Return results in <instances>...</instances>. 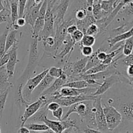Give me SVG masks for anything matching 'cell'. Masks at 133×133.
<instances>
[{
  "mask_svg": "<svg viewBox=\"0 0 133 133\" xmlns=\"http://www.w3.org/2000/svg\"><path fill=\"white\" fill-rule=\"evenodd\" d=\"M81 52L85 57H89L94 53V50L92 47L81 46Z\"/></svg>",
  "mask_w": 133,
  "mask_h": 133,
  "instance_id": "43",
  "label": "cell"
},
{
  "mask_svg": "<svg viewBox=\"0 0 133 133\" xmlns=\"http://www.w3.org/2000/svg\"><path fill=\"white\" fill-rule=\"evenodd\" d=\"M109 131H112L119 126L122 120V116L114 107L105 105L103 107Z\"/></svg>",
  "mask_w": 133,
  "mask_h": 133,
  "instance_id": "6",
  "label": "cell"
},
{
  "mask_svg": "<svg viewBox=\"0 0 133 133\" xmlns=\"http://www.w3.org/2000/svg\"><path fill=\"white\" fill-rule=\"evenodd\" d=\"M43 44L44 45V48L49 47V48H51L54 46L55 45V39L54 37L49 36V37L46 38L45 40H43Z\"/></svg>",
  "mask_w": 133,
  "mask_h": 133,
  "instance_id": "45",
  "label": "cell"
},
{
  "mask_svg": "<svg viewBox=\"0 0 133 133\" xmlns=\"http://www.w3.org/2000/svg\"><path fill=\"white\" fill-rule=\"evenodd\" d=\"M55 1H48V7L44 20V26L42 31L38 35V41H43L46 38L52 36L54 37L55 31L54 27V16L53 7Z\"/></svg>",
  "mask_w": 133,
  "mask_h": 133,
  "instance_id": "3",
  "label": "cell"
},
{
  "mask_svg": "<svg viewBox=\"0 0 133 133\" xmlns=\"http://www.w3.org/2000/svg\"><path fill=\"white\" fill-rule=\"evenodd\" d=\"M48 104V97L45 96H40V97L36 101L31 103L25 107L24 113L21 117L20 127H23L25 123L27 122L29 118L34 115L42 106Z\"/></svg>",
  "mask_w": 133,
  "mask_h": 133,
  "instance_id": "9",
  "label": "cell"
},
{
  "mask_svg": "<svg viewBox=\"0 0 133 133\" xmlns=\"http://www.w3.org/2000/svg\"><path fill=\"white\" fill-rule=\"evenodd\" d=\"M53 116L57 118L58 121H61L62 118V114H63V109L62 107H60L55 111L52 112Z\"/></svg>",
  "mask_w": 133,
  "mask_h": 133,
  "instance_id": "46",
  "label": "cell"
},
{
  "mask_svg": "<svg viewBox=\"0 0 133 133\" xmlns=\"http://www.w3.org/2000/svg\"><path fill=\"white\" fill-rule=\"evenodd\" d=\"M127 80H128V82L129 83L130 85L132 87V90H133V77L132 78H127Z\"/></svg>",
  "mask_w": 133,
  "mask_h": 133,
  "instance_id": "58",
  "label": "cell"
},
{
  "mask_svg": "<svg viewBox=\"0 0 133 133\" xmlns=\"http://www.w3.org/2000/svg\"><path fill=\"white\" fill-rule=\"evenodd\" d=\"M107 53H105L104 51H101V49H98V53L97 54V58L99 61L101 62H102L103 61H105L107 58Z\"/></svg>",
  "mask_w": 133,
  "mask_h": 133,
  "instance_id": "50",
  "label": "cell"
},
{
  "mask_svg": "<svg viewBox=\"0 0 133 133\" xmlns=\"http://www.w3.org/2000/svg\"><path fill=\"white\" fill-rule=\"evenodd\" d=\"M122 62L123 64L127 66H129V65H133V54H131L130 55L123 58Z\"/></svg>",
  "mask_w": 133,
  "mask_h": 133,
  "instance_id": "47",
  "label": "cell"
},
{
  "mask_svg": "<svg viewBox=\"0 0 133 133\" xmlns=\"http://www.w3.org/2000/svg\"><path fill=\"white\" fill-rule=\"evenodd\" d=\"M64 74V71L61 68L51 67L49 69V71H48V74L55 79L61 78Z\"/></svg>",
  "mask_w": 133,
  "mask_h": 133,
  "instance_id": "36",
  "label": "cell"
},
{
  "mask_svg": "<svg viewBox=\"0 0 133 133\" xmlns=\"http://www.w3.org/2000/svg\"><path fill=\"white\" fill-rule=\"evenodd\" d=\"M70 3V1L68 0L55 1L53 7L55 29L64 22V16L68 9Z\"/></svg>",
  "mask_w": 133,
  "mask_h": 133,
  "instance_id": "11",
  "label": "cell"
},
{
  "mask_svg": "<svg viewBox=\"0 0 133 133\" xmlns=\"http://www.w3.org/2000/svg\"><path fill=\"white\" fill-rule=\"evenodd\" d=\"M120 1H101V7L108 16L112 12Z\"/></svg>",
  "mask_w": 133,
  "mask_h": 133,
  "instance_id": "27",
  "label": "cell"
},
{
  "mask_svg": "<svg viewBox=\"0 0 133 133\" xmlns=\"http://www.w3.org/2000/svg\"><path fill=\"white\" fill-rule=\"evenodd\" d=\"M44 123L54 133H62L65 130L72 128L75 129L77 131L79 130V127L77 125L76 120L67 119L64 121H55L50 120L47 117L44 120Z\"/></svg>",
  "mask_w": 133,
  "mask_h": 133,
  "instance_id": "7",
  "label": "cell"
},
{
  "mask_svg": "<svg viewBox=\"0 0 133 133\" xmlns=\"http://www.w3.org/2000/svg\"><path fill=\"white\" fill-rule=\"evenodd\" d=\"M71 39L75 42V43L78 42H81V40H82V38L84 36V33L82 32L80 30L77 29L74 34H72L71 35H70Z\"/></svg>",
  "mask_w": 133,
  "mask_h": 133,
  "instance_id": "44",
  "label": "cell"
},
{
  "mask_svg": "<svg viewBox=\"0 0 133 133\" xmlns=\"http://www.w3.org/2000/svg\"><path fill=\"white\" fill-rule=\"evenodd\" d=\"M17 31L10 30L8 33L6 39V45H5V53L9 51V49L13 46L14 44L18 41L16 38Z\"/></svg>",
  "mask_w": 133,
  "mask_h": 133,
  "instance_id": "26",
  "label": "cell"
},
{
  "mask_svg": "<svg viewBox=\"0 0 133 133\" xmlns=\"http://www.w3.org/2000/svg\"><path fill=\"white\" fill-rule=\"evenodd\" d=\"M38 40L32 39L30 44L29 55L27 67L22 74V76L18 79V84H23L24 82H27L31 78L32 74L36 72V68L38 64L39 54L38 51Z\"/></svg>",
  "mask_w": 133,
  "mask_h": 133,
  "instance_id": "2",
  "label": "cell"
},
{
  "mask_svg": "<svg viewBox=\"0 0 133 133\" xmlns=\"http://www.w3.org/2000/svg\"><path fill=\"white\" fill-rule=\"evenodd\" d=\"M123 12L127 16L133 14V0H129L128 3L123 7Z\"/></svg>",
  "mask_w": 133,
  "mask_h": 133,
  "instance_id": "40",
  "label": "cell"
},
{
  "mask_svg": "<svg viewBox=\"0 0 133 133\" xmlns=\"http://www.w3.org/2000/svg\"><path fill=\"white\" fill-rule=\"evenodd\" d=\"M9 29L6 27V30L0 35V60L2 58L5 54V45H6V39L8 33L9 32Z\"/></svg>",
  "mask_w": 133,
  "mask_h": 133,
  "instance_id": "32",
  "label": "cell"
},
{
  "mask_svg": "<svg viewBox=\"0 0 133 133\" xmlns=\"http://www.w3.org/2000/svg\"><path fill=\"white\" fill-rule=\"evenodd\" d=\"M78 29L77 27L75 24L71 25L69 26L67 28V34L69 35H71L72 34H74L77 30Z\"/></svg>",
  "mask_w": 133,
  "mask_h": 133,
  "instance_id": "51",
  "label": "cell"
},
{
  "mask_svg": "<svg viewBox=\"0 0 133 133\" xmlns=\"http://www.w3.org/2000/svg\"><path fill=\"white\" fill-rule=\"evenodd\" d=\"M63 44H64V49L59 53V54H57L55 55L54 58H59L61 59H63L66 56L68 55V57L70 58V55H71V53L74 49V46H75L76 43L71 39L70 35H68L66 37L65 40H64Z\"/></svg>",
  "mask_w": 133,
  "mask_h": 133,
  "instance_id": "18",
  "label": "cell"
},
{
  "mask_svg": "<svg viewBox=\"0 0 133 133\" xmlns=\"http://www.w3.org/2000/svg\"><path fill=\"white\" fill-rule=\"evenodd\" d=\"M97 88H88L83 89H75V88H68V87H62L59 90L61 97H72V96H78L81 95H87L88 94H92V95L97 90Z\"/></svg>",
  "mask_w": 133,
  "mask_h": 133,
  "instance_id": "16",
  "label": "cell"
},
{
  "mask_svg": "<svg viewBox=\"0 0 133 133\" xmlns=\"http://www.w3.org/2000/svg\"><path fill=\"white\" fill-rule=\"evenodd\" d=\"M9 4H10V22L12 25H13L15 24L16 22L18 19V1L10 0L9 1Z\"/></svg>",
  "mask_w": 133,
  "mask_h": 133,
  "instance_id": "25",
  "label": "cell"
},
{
  "mask_svg": "<svg viewBox=\"0 0 133 133\" xmlns=\"http://www.w3.org/2000/svg\"><path fill=\"white\" fill-rule=\"evenodd\" d=\"M109 66V65H105V64H103L101 63L99 65H97V66L90 69L89 70H88V71H86L85 73H84L83 75H92V74H97V73L101 72V71H105V70H106L108 68Z\"/></svg>",
  "mask_w": 133,
  "mask_h": 133,
  "instance_id": "34",
  "label": "cell"
},
{
  "mask_svg": "<svg viewBox=\"0 0 133 133\" xmlns=\"http://www.w3.org/2000/svg\"><path fill=\"white\" fill-rule=\"evenodd\" d=\"M47 105L48 104L42 106L41 108L32 116L29 118L27 121H29V123H40V122L44 123V120L45 119V118L48 117V111H49L48 110Z\"/></svg>",
  "mask_w": 133,
  "mask_h": 133,
  "instance_id": "19",
  "label": "cell"
},
{
  "mask_svg": "<svg viewBox=\"0 0 133 133\" xmlns=\"http://www.w3.org/2000/svg\"><path fill=\"white\" fill-rule=\"evenodd\" d=\"M9 57H10V53L8 51L7 53H6L4 55L2 58L0 60V67H1L3 66H5L6 64V63H7L9 60Z\"/></svg>",
  "mask_w": 133,
  "mask_h": 133,
  "instance_id": "49",
  "label": "cell"
},
{
  "mask_svg": "<svg viewBox=\"0 0 133 133\" xmlns=\"http://www.w3.org/2000/svg\"><path fill=\"white\" fill-rule=\"evenodd\" d=\"M42 0L41 1H33L29 0L27 1L25 10V14L23 18L25 19L26 23L31 26V29L33 28L35 22L38 16L39 10L43 3Z\"/></svg>",
  "mask_w": 133,
  "mask_h": 133,
  "instance_id": "8",
  "label": "cell"
},
{
  "mask_svg": "<svg viewBox=\"0 0 133 133\" xmlns=\"http://www.w3.org/2000/svg\"><path fill=\"white\" fill-rule=\"evenodd\" d=\"M96 42V38L94 36H88V35H84V36L81 40V46H87L92 47L94 45Z\"/></svg>",
  "mask_w": 133,
  "mask_h": 133,
  "instance_id": "35",
  "label": "cell"
},
{
  "mask_svg": "<svg viewBox=\"0 0 133 133\" xmlns=\"http://www.w3.org/2000/svg\"><path fill=\"white\" fill-rule=\"evenodd\" d=\"M118 111L122 114V118L128 120L133 121V101L123 103Z\"/></svg>",
  "mask_w": 133,
  "mask_h": 133,
  "instance_id": "23",
  "label": "cell"
},
{
  "mask_svg": "<svg viewBox=\"0 0 133 133\" xmlns=\"http://www.w3.org/2000/svg\"><path fill=\"white\" fill-rule=\"evenodd\" d=\"M47 107H48V110H50V111L53 112V111H55L57 110L58 108L61 107L58 103L55 102H51L49 103L47 105Z\"/></svg>",
  "mask_w": 133,
  "mask_h": 133,
  "instance_id": "48",
  "label": "cell"
},
{
  "mask_svg": "<svg viewBox=\"0 0 133 133\" xmlns=\"http://www.w3.org/2000/svg\"><path fill=\"white\" fill-rule=\"evenodd\" d=\"M122 75H112L109 77L106 78L101 83V85L97 88V90L92 95V96H99L103 94L108 90L110 89L114 84L122 82Z\"/></svg>",
  "mask_w": 133,
  "mask_h": 133,
  "instance_id": "15",
  "label": "cell"
},
{
  "mask_svg": "<svg viewBox=\"0 0 133 133\" xmlns=\"http://www.w3.org/2000/svg\"><path fill=\"white\" fill-rule=\"evenodd\" d=\"M13 87L12 84L9 83V77L6 71V66L0 67V90L5 91L10 89Z\"/></svg>",
  "mask_w": 133,
  "mask_h": 133,
  "instance_id": "20",
  "label": "cell"
},
{
  "mask_svg": "<svg viewBox=\"0 0 133 133\" xmlns=\"http://www.w3.org/2000/svg\"><path fill=\"white\" fill-rule=\"evenodd\" d=\"M133 49V36L125 40L123 46V55L125 56H129L132 54Z\"/></svg>",
  "mask_w": 133,
  "mask_h": 133,
  "instance_id": "33",
  "label": "cell"
},
{
  "mask_svg": "<svg viewBox=\"0 0 133 133\" xmlns=\"http://www.w3.org/2000/svg\"><path fill=\"white\" fill-rule=\"evenodd\" d=\"M66 83H67V81L62 79V78L56 79L54 81V82L52 83L51 85L42 94L41 96H49V95L51 96L53 93H55L57 91L60 90L64 87V85L65 84H66Z\"/></svg>",
  "mask_w": 133,
  "mask_h": 133,
  "instance_id": "22",
  "label": "cell"
},
{
  "mask_svg": "<svg viewBox=\"0 0 133 133\" xmlns=\"http://www.w3.org/2000/svg\"><path fill=\"white\" fill-rule=\"evenodd\" d=\"M93 101H82L71 105L66 115L62 118V120L67 119L72 113H76L81 118V122H85L87 123L88 128H97V125L95 121V114L92 111Z\"/></svg>",
  "mask_w": 133,
  "mask_h": 133,
  "instance_id": "1",
  "label": "cell"
},
{
  "mask_svg": "<svg viewBox=\"0 0 133 133\" xmlns=\"http://www.w3.org/2000/svg\"><path fill=\"white\" fill-rule=\"evenodd\" d=\"M18 42H19V40L17 41L9 50V53H10V57H9V61L5 66H6V71H7L9 79L12 78L14 74V71H15L16 65L19 62L18 59V52H17Z\"/></svg>",
  "mask_w": 133,
  "mask_h": 133,
  "instance_id": "14",
  "label": "cell"
},
{
  "mask_svg": "<svg viewBox=\"0 0 133 133\" xmlns=\"http://www.w3.org/2000/svg\"><path fill=\"white\" fill-rule=\"evenodd\" d=\"M133 36V26L128 31H125L123 33L121 34V35H118V36H116L114 37L110 38L108 40V42H109V47L110 48H112V47H114V45H116L118 43L121 42L122 41H125L127 39H129V38Z\"/></svg>",
  "mask_w": 133,
  "mask_h": 133,
  "instance_id": "21",
  "label": "cell"
},
{
  "mask_svg": "<svg viewBox=\"0 0 133 133\" xmlns=\"http://www.w3.org/2000/svg\"><path fill=\"white\" fill-rule=\"evenodd\" d=\"M126 72H127V78L133 77V65H129L127 66Z\"/></svg>",
  "mask_w": 133,
  "mask_h": 133,
  "instance_id": "52",
  "label": "cell"
},
{
  "mask_svg": "<svg viewBox=\"0 0 133 133\" xmlns=\"http://www.w3.org/2000/svg\"><path fill=\"white\" fill-rule=\"evenodd\" d=\"M55 80V79L51 77L48 74H47L44 77V79L42 80V81L40 82V84L37 86V87L32 92V96H31V102H34L35 99L39 98L42 94L51 85Z\"/></svg>",
  "mask_w": 133,
  "mask_h": 133,
  "instance_id": "17",
  "label": "cell"
},
{
  "mask_svg": "<svg viewBox=\"0 0 133 133\" xmlns=\"http://www.w3.org/2000/svg\"><path fill=\"white\" fill-rule=\"evenodd\" d=\"M16 23L19 27H23V26L26 24L25 19L24 18H18V19H17L16 22Z\"/></svg>",
  "mask_w": 133,
  "mask_h": 133,
  "instance_id": "53",
  "label": "cell"
},
{
  "mask_svg": "<svg viewBox=\"0 0 133 133\" xmlns=\"http://www.w3.org/2000/svg\"><path fill=\"white\" fill-rule=\"evenodd\" d=\"M99 31V28L98 26L96 25V23H93V24H91L90 25L87 27L84 35L94 36L95 37V36L97 35Z\"/></svg>",
  "mask_w": 133,
  "mask_h": 133,
  "instance_id": "39",
  "label": "cell"
},
{
  "mask_svg": "<svg viewBox=\"0 0 133 133\" xmlns=\"http://www.w3.org/2000/svg\"><path fill=\"white\" fill-rule=\"evenodd\" d=\"M27 0L18 1V18H23L25 10Z\"/></svg>",
  "mask_w": 133,
  "mask_h": 133,
  "instance_id": "42",
  "label": "cell"
},
{
  "mask_svg": "<svg viewBox=\"0 0 133 133\" xmlns=\"http://www.w3.org/2000/svg\"><path fill=\"white\" fill-rule=\"evenodd\" d=\"M47 7H48V0H45V1H43L42 5L40 7V10H39L38 16L37 19L35 22L33 28L32 29V39H36L38 40L39 34L44 28Z\"/></svg>",
  "mask_w": 133,
  "mask_h": 133,
  "instance_id": "13",
  "label": "cell"
},
{
  "mask_svg": "<svg viewBox=\"0 0 133 133\" xmlns=\"http://www.w3.org/2000/svg\"><path fill=\"white\" fill-rule=\"evenodd\" d=\"M6 10V9H5V6H4L3 3V1H1V0H0V12H1L3 11V10Z\"/></svg>",
  "mask_w": 133,
  "mask_h": 133,
  "instance_id": "57",
  "label": "cell"
},
{
  "mask_svg": "<svg viewBox=\"0 0 133 133\" xmlns=\"http://www.w3.org/2000/svg\"><path fill=\"white\" fill-rule=\"evenodd\" d=\"M49 68L45 69L42 72L38 74L36 76L32 78H30L27 81L25 85H23L22 88V97L23 99L29 103H31V96L34 90L37 87V86L40 84L44 77L48 74Z\"/></svg>",
  "mask_w": 133,
  "mask_h": 133,
  "instance_id": "4",
  "label": "cell"
},
{
  "mask_svg": "<svg viewBox=\"0 0 133 133\" xmlns=\"http://www.w3.org/2000/svg\"><path fill=\"white\" fill-rule=\"evenodd\" d=\"M92 15L96 22L99 21L108 16L107 14L103 12L101 7V0L94 1L92 6Z\"/></svg>",
  "mask_w": 133,
  "mask_h": 133,
  "instance_id": "24",
  "label": "cell"
},
{
  "mask_svg": "<svg viewBox=\"0 0 133 133\" xmlns=\"http://www.w3.org/2000/svg\"><path fill=\"white\" fill-rule=\"evenodd\" d=\"M126 133H133V131H132V132H129L128 131V132H127Z\"/></svg>",
  "mask_w": 133,
  "mask_h": 133,
  "instance_id": "60",
  "label": "cell"
},
{
  "mask_svg": "<svg viewBox=\"0 0 133 133\" xmlns=\"http://www.w3.org/2000/svg\"><path fill=\"white\" fill-rule=\"evenodd\" d=\"M87 10L86 7L84 8H81V9L77 10L76 13H75V18L77 19H75L76 21H82L83 19H85V18L87 17Z\"/></svg>",
  "mask_w": 133,
  "mask_h": 133,
  "instance_id": "41",
  "label": "cell"
},
{
  "mask_svg": "<svg viewBox=\"0 0 133 133\" xmlns=\"http://www.w3.org/2000/svg\"><path fill=\"white\" fill-rule=\"evenodd\" d=\"M75 23H76V20L75 19H68L66 21L64 20V22L61 25H59L55 29V34L54 36L55 45L53 48H51V50L53 51V57L57 55V51L61 46V45L63 44L64 40L67 36L68 27L71 25L75 24Z\"/></svg>",
  "mask_w": 133,
  "mask_h": 133,
  "instance_id": "5",
  "label": "cell"
},
{
  "mask_svg": "<svg viewBox=\"0 0 133 133\" xmlns=\"http://www.w3.org/2000/svg\"><path fill=\"white\" fill-rule=\"evenodd\" d=\"M18 133H30V131L25 126H23V127H20V128L18 130Z\"/></svg>",
  "mask_w": 133,
  "mask_h": 133,
  "instance_id": "55",
  "label": "cell"
},
{
  "mask_svg": "<svg viewBox=\"0 0 133 133\" xmlns=\"http://www.w3.org/2000/svg\"><path fill=\"white\" fill-rule=\"evenodd\" d=\"M83 132H84V133H104L98 131V130L94 129L92 128H88V127L84 129H83Z\"/></svg>",
  "mask_w": 133,
  "mask_h": 133,
  "instance_id": "54",
  "label": "cell"
},
{
  "mask_svg": "<svg viewBox=\"0 0 133 133\" xmlns=\"http://www.w3.org/2000/svg\"><path fill=\"white\" fill-rule=\"evenodd\" d=\"M97 53H98V50H97V51L95 52V53H94L90 57H88V62H87V66H86L85 68L84 69V70H83V71L82 72V74H81V75H83L84 73H85L86 71L89 70L90 69L92 68L95 67V66H97V65H99V64L101 63L97 58Z\"/></svg>",
  "mask_w": 133,
  "mask_h": 133,
  "instance_id": "28",
  "label": "cell"
},
{
  "mask_svg": "<svg viewBox=\"0 0 133 133\" xmlns=\"http://www.w3.org/2000/svg\"><path fill=\"white\" fill-rule=\"evenodd\" d=\"M4 22H7L8 26L11 25L12 23L10 22V10H3L0 12V24Z\"/></svg>",
  "mask_w": 133,
  "mask_h": 133,
  "instance_id": "38",
  "label": "cell"
},
{
  "mask_svg": "<svg viewBox=\"0 0 133 133\" xmlns=\"http://www.w3.org/2000/svg\"><path fill=\"white\" fill-rule=\"evenodd\" d=\"M62 133H72V132H71V129H69L65 130V131Z\"/></svg>",
  "mask_w": 133,
  "mask_h": 133,
  "instance_id": "59",
  "label": "cell"
},
{
  "mask_svg": "<svg viewBox=\"0 0 133 133\" xmlns=\"http://www.w3.org/2000/svg\"><path fill=\"white\" fill-rule=\"evenodd\" d=\"M93 106L96 109L95 111V121L97 125V129L98 131L105 133L109 131L107 125L106 119L103 110L102 104H101V96H97L93 101Z\"/></svg>",
  "mask_w": 133,
  "mask_h": 133,
  "instance_id": "10",
  "label": "cell"
},
{
  "mask_svg": "<svg viewBox=\"0 0 133 133\" xmlns=\"http://www.w3.org/2000/svg\"><path fill=\"white\" fill-rule=\"evenodd\" d=\"M25 127L28 129L30 131H36V132H42L49 130V127L45 124H40V123H28L25 124Z\"/></svg>",
  "mask_w": 133,
  "mask_h": 133,
  "instance_id": "31",
  "label": "cell"
},
{
  "mask_svg": "<svg viewBox=\"0 0 133 133\" xmlns=\"http://www.w3.org/2000/svg\"><path fill=\"white\" fill-rule=\"evenodd\" d=\"M63 87H68V88H75V89H83V88H86L90 87L86 81L80 80L68 82L66 84H65Z\"/></svg>",
  "mask_w": 133,
  "mask_h": 133,
  "instance_id": "29",
  "label": "cell"
},
{
  "mask_svg": "<svg viewBox=\"0 0 133 133\" xmlns=\"http://www.w3.org/2000/svg\"><path fill=\"white\" fill-rule=\"evenodd\" d=\"M132 54H133V49H132Z\"/></svg>",
  "mask_w": 133,
  "mask_h": 133,
  "instance_id": "62",
  "label": "cell"
},
{
  "mask_svg": "<svg viewBox=\"0 0 133 133\" xmlns=\"http://www.w3.org/2000/svg\"><path fill=\"white\" fill-rule=\"evenodd\" d=\"M97 97V96H92V95H81L78 96H72V97H61L60 98L54 100L53 102L58 103L60 106L62 107H71L77 103L82 101H93Z\"/></svg>",
  "mask_w": 133,
  "mask_h": 133,
  "instance_id": "12",
  "label": "cell"
},
{
  "mask_svg": "<svg viewBox=\"0 0 133 133\" xmlns=\"http://www.w3.org/2000/svg\"><path fill=\"white\" fill-rule=\"evenodd\" d=\"M9 90L10 89L6 90L0 94V117L1 118L2 116V113L3 112L4 109H5V103H6L8 94H9Z\"/></svg>",
  "mask_w": 133,
  "mask_h": 133,
  "instance_id": "37",
  "label": "cell"
},
{
  "mask_svg": "<svg viewBox=\"0 0 133 133\" xmlns=\"http://www.w3.org/2000/svg\"><path fill=\"white\" fill-rule=\"evenodd\" d=\"M30 133H54L51 130L49 129L45 131H42V132H36V131H30Z\"/></svg>",
  "mask_w": 133,
  "mask_h": 133,
  "instance_id": "56",
  "label": "cell"
},
{
  "mask_svg": "<svg viewBox=\"0 0 133 133\" xmlns=\"http://www.w3.org/2000/svg\"><path fill=\"white\" fill-rule=\"evenodd\" d=\"M123 45H121L119 48L116 49L115 50L112 51H111L110 53H107V55L106 59H105L104 61H103L101 63L103 64L109 65V66H110V65L111 64L112 62H114V57H115L117 55L119 54V53H120L121 51L123 50Z\"/></svg>",
  "mask_w": 133,
  "mask_h": 133,
  "instance_id": "30",
  "label": "cell"
},
{
  "mask_svg": "<svg viewBox=\"0 0 133 133\" xmlns=\"http://www.w3.org/2000/svg\"><path fill=\"white\" fill-rule=\"evenodd\" d=\"M0 133H1V128H0Z\"/></svg>",
  "mask_w": 133,
  "mask_h": 133,
  "instance_id": "61",
  "label": "cell"
}]
</instances>
